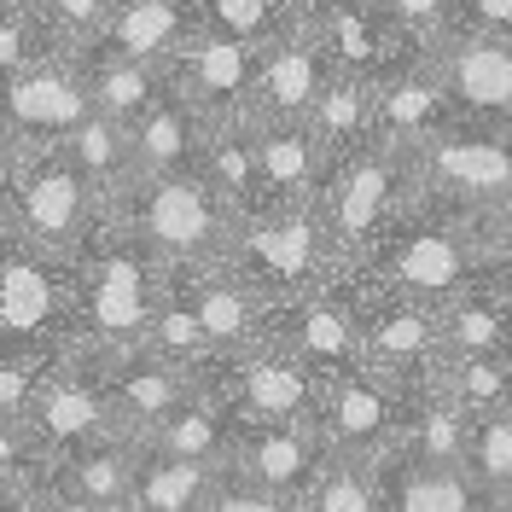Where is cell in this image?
<instances>
[{"label":"cell","instance_id":"cell-37","mask_svg":"<svg viewBox=\"0 0 512 512\" xmlns=\"http://www.w3.org/2000/svg\"><path fill=\"white\" fill-rule=\"evenodd\" d=\"M140 350H152V355H163V361H175V367H187L192 379H198V367L210 361V350H204V332H198L187 297H181V286H175L169 274H163V291H158V303H152V320H146Z\"/></svg>","mask_w":512,"mask_h":512},{"label":"cell","instance_id":"cell-24","mask_svg":"<svg viewBox=\"0 0 512 512\" xmlns=\"http://www.w3.org/2000/svg\"><path fill=\"white\" fill-rule=\"evenodd\" d=\"M198 146H204V117L187 99L163 82L152 105L128 123V152H134V175H187L198 169Z\"/></svg>","mask_w":512,"mask_h":512},{"label":"cell","instance_id":"cell-2","mask_svg":"<svg viewBox=\"0 0 512 512\" xmlns=\"http://www.w3.org/2000/svg\"><path fill=\"white\" fill-rule=\"evenodd\" d=\"M355 268L419 303H448L454 291L483 280V245H478V216H466L460 204H448L437 192L414 181L408 204L384 222V233L355 256Z\"/></svg>","mask_w":512,"mask_h":512},{"label":"cell","instance_id":"cell-42","mask_svg":"<svg viewBox=\"0 0 512 512\" xmlns=\"http://www.w3.org/2000/svg\"><path fill=\"white\" fill-rule=\"evenodd\" d=\"M47 483V454L24 419H0V489H35Z\"/></svg>","mask_w":512,"mask_h":512},{"label":"cell","instance_id":"cell-55","mask_svg":"<svg viewBox=\"0 0 512 512\" xmlns=\"http://www.w3.org/2000/svg\"><path fill=\"white\" fill-rule=\"evenodd\" d=\"M297 6H303V12H320V6H338V0H297Z\"/></svg>","mask_w":512,"mask_h":512},{"label":"cell","instance_id":"cell-1","mask_svg":"<svg viewBox=\"0 0 512 512\" xmlns=\"http://www.w3.org/2000/svg\"><path fill=\"white\" fill-rule=\"evenodd\" d=\"M70 268V355L111 361L140 350L152 303L163 291V262L134 233L99 216V227L64 256Z\"/></svg>","mask_w":512,"mask_h":512},{"label":"cell","instance_id":"cell-26","mask_svg":"<svg viewBox=\"0 0 512 512\" xmlns=\"http://www.w3.org/2000/svg\"><path fill=\"white\" fill-rule=\"evenodd\" d=\"M309 18H315L320 47H326L332 70H350V76H367V82L396 59V47H402V41H414V35L390 30L379 12H373V0H338V6L309 12Z\"/></svg>","mask_w":512,"mask_h":512},{"label":"cell","instance_id":"cell-19","mask_svg":"<svg viewBox=\"0 0 512 512\" xmlns=\"http://www.w3.org/2000/svg\"><path fill=\"white\" fill-rule=\"evenodd\" d=\"M326 460H332V448L320 443L315 425H233L222 466L280 501H303Z\"/></svg>","mask_w":512,"mask_h":512},{"label":"cell","instance_id":"cell-43","mask_svg":"<svg viewBox=\"0 0 512 512\" xmlns=\"http://www.w3.org/2000/svg\"><path fill=\"white\" fill-rule=\"evenodd\" d=\"M35 53H59V47L41 35L30 0H0V76H12V70L30 64Z\"/></svg>","mask_w":512,"mask_h":512},{"label":"cell","instance_id":"cell-17","mask_svg":"<svg viewBox=\"0 0 512 512\" xmlns=\"http://www.w3.org/2000/svg\"><path fill=\"white\" fill-rule=\"evenodd\" d=\"M332 76V59L320 47V30L309 12H291L280 30L262 41V64H256V123H303L315 94Z\"/></svg>","mask_w":512,"mask_h":512},{"label":"cell","instance_id":"cell-14","mask_svg":"<svg viewBox=\"0 0 512 512\" xmlns=\"http://www.w3.org/2000/svg\"><path fill=\"white\" fill-rule=\"evenodd\" d=\"M24 425L35 431V443H41V454H47V466L64 460V454H76V448H88V443L117 437L94 361H82V355H59V361L41 373V384H35V402H30V414H24Z\"/></svg>","mask_w":512,"mask_h":512},{"label":"cell","instance_id":"cell-30","mask_svg":"<svg viewBox=\"0 0 512 512\" xmlns=\"http://www.w3.org/2000/svg\"><path fill=\"white\" fill-rule=\"evenodd\" d=\"M140 443L158 448V454H175V460H204V466H222L227 443H233V419H227V408L210 396V390H204V384H192L187 402L163 419L152 437H140Z\"/></svg>","mask_w":512,"mask_h":512},{"label":"cell","instance_id":"cell-6","mask_svg":"<svg viewBox=\"0 0 512 512\" xmlns=\"http://www.w3.org/2000/svg\"><path fill=\"white\" fill-rule=\"evenodd\" d=\"M414 192V158L390 140H367L344 158L326 163V181L315 192V210H320V227L332 239L338 262H355L373 239L384 233V222L408 204Z\"/></svg>","mask_w":512,"mask_h":512},{"label":"cell","instance_id":"cell-31","mask_svg":"<svg viewBox=\"0 0 512 512\" xmlns=\"http://www.w3.org/2000/svg\"><path fill=\"white\" fill-rule=\"evenodd\" d=\"M64 158L76 163V175L94 187L99 204H111L117 192L134 181V152H128V128L123 123H111V117H99V111H88L82 123L64 134V146H59Z\"/></svg>","mask_w":512,"mask_h":512},{"label":"cell","instance_id":"cell-33","mask_svg":"<svg viewBox=\"0 0 512 512\" xmlns=\"http://www.w3.org/2000/svg\"><path fill=\"white\" fill-rule=\"evenodd\" d=\"M128 460H134V443L105 437V443H88V448H76V454H64V460H53L47 483H59L70 495L94 501V507L123 512L128 507Z\"/></svg>","mask_w":512,"mask_h":512},{"label":"cell","instance_id":"cell-39","mask_svg":"<svg viewBox=\"0 0 512 512\" xmlns=\"http://www.w3.org/2000/svg\"><path fill=\"white\" fill-rule=\"evenodd\" d=\"M291 12H303V6L297 0H192L198 30L239 35V41H268Z\"/></svg>","mask_w":512,"mask_h":512},{"label":"cell","instance_id":"cell-35","mask_svg":"<svg viewBox=\"0 0 512 512\" xmlns=\"http://www.w3.org/2000/svg\"><path fill=\"white\" fill-rule=\"evenodd\" d=\"M460 443H466V414L448 402L443 390H414L408 408H402V437L396 448H408L431 466H460Z\"/></svg>","mask_w":512,"mask_h":512},{"label":"cell","instance_id":"cell-56","mask_svg":"<svg viewBox=\"0 0 512 512\" xmlns=\"http://www.w3.org/2000/svg\"><path fill=\"white\" fill-rule=\"evenodd\" d=\"M280 512H309V501H286V507H280Z\"/></svg>","mask_w":512,"mask_h":512},{"label":"cell","instance_id":"cell-49","mask_svg":"<svg viewBox=\"0 0 512 512\" xmlns=\"http://www.w3.org/2000/svg\"><path fill=\"white\" fill-rule=\"evenodd\" d=\"M35 512H111V507H94V501L59 489V483H35Z\"/></svg>","mask_w":512,"mask_h":512},{"label":"cell","instance_id":"cell-32","mask_svg":"<svg viewBox=\"0 0 512 512\" xmlns=\"http://www.w3.org/2000/svg\"><path fill=\"white\" fill-rule=\"evenodd\" d=\"M82 82H88V105H94L99 117H111V123H134L152 94L163 88V70L158 64H140V59H117V53H99L88 47L82 53Z\"/></svg>","mask_w":512,"mask_h":512},{"label":"cell","instance_id":"cell-20","mask_svg":"<svg viewBox=\"0 0 512 512\" xmlns=\"http://www.w3.org/2000/svg\"><path fill=\"white\" fill-rule=\"evenodd\" d=\"M443 123H454V111H448L443 88L425 64V41H402L396 59L373 76V134L414 152L419 140H431Z\"/></svg>","mask_w":512,"mask_h":512},{"label":"cell","instance_id":"cell-13","mask_svg":"<svg viewBox=\"0 0 512 512\" xmlns=\"http://www.w3.org/2000/svg\"><path fill=\"white\" fill-rule=\"evenodd\" d=\"M256 64H262V41L192 30L175 47V59L163 64V82L187 99L204 123H233V117H251Z\"/></svg>","mask_w":512,"mask_h":512},{"label":"cell","instance_id":"cell-10","mask_svg":"<svg viewBox=\"0 0 512 512\" xmlns=\"http://www.w3.org/2000/svg\"><path fill=\"white\" fill-rule=\"evenodd\" d=\"M6 198L18 210L24 239H30L35 251H53V256H70L99 227V216H105V204L94 198V187L76 175V163L64 158L59 146L18 152L12 181H6Z\"/></svg>","mask_w":512,"mask_h":512},{"label":"cell","instance_id":"cell-51","mask_svg":"<svg viewBox=\"0 0 512 512\" xmlns=\"http://www.w3.org/2000/svg\"><path fill=\"white\" fill-rule=\"evenodd\" d=\"M18 245H24V227H18V210H12V198L0 192V262L18 251Z\"/></svg>","mask_w":512,"mask_h":512},{"label":"cell","instance_id":"cell-16","mask_svg":"<svg viewBox=\"0 0 512 512\" xmlns=\"http://www.w3.org/2000/svg\"><path fill=\"white\" fill-rule=\"evenodd\" d=\"M402 408H408L402 390H390L367 367H355L344 379L320 384L315 431L338 460H379L384 448H396V437H402Z\"/></svg>","mask_w":512,"mask_h":512},{"label":"cell","instance_id":"cell-50","mask_svg":"<svg viewBox=\"0 0 512 512\" xmlns=\"http://www.w3.org/2000/svg\"><path fill=\"white\" fill-rule=\"evenodd\" d=\"M483 280H489L495 303H501V320H507V350H512V262H495V268H483Z\"/></svg>","mask_w":512,"mask_h":512},{"label":"cell","instance_id":"cell-3","mask_svg":"<svg viewBox=\"0 0 512 512\" xmlns=\"http://www.w3.org/2000/svg\"><path fill=\"white\" fill-rule=\"evenodd\" d=\"M105 216L158 256L163 274H210V268H222L233 227H239V216L227 210L222 192L198 169H187V175H134L105 204Z\"/></svg>","mask_w":512,"mask_h":512},{"label":"cell","instance_id":"cell-46","mask_svg":"<svg viewBox=\"0 0 512 512\" xmlns=\"http://www.w3.org/2000/svg\"><path fill=\"white\" fill-rule=\"evenodd\" d=\"M286 501L280 495H268V489H256L251 478H239V472H227L216 478V489H210V501H204V512H280Z\"/></svg>","mask_w":512,"mask_h":512},{"label":"cell","instance_id":"cell-23","mask_svg":"<svg viewBox=\"0 0 512 512\" xmlns=\"http://www.w3.org/2000/svg\"><path fill=\"white\" fill-rule=\"evenodd\" d=\"M198 30L192 0H111L105 24H99L94 47L117 53V59H140V64H169L175 47Z\"/></svg>","mask_w":512,"mask_h":512},{"label":"cell","instance_id":"cell-25","mask_svg":"<svg viewBox=\"0 0 512 512\" xmlns=\"http://www.w3.org/2000/svg\"><path fill=\"white\" fill-rule=\"evenodd\" d=\"M169 280L187 297L192 320H198V332H204L210 361H216V355H233V350H251L256 338H262V303H256L227 268H210V274H169Z\"/></svg>","mask_w":512,"mask_h":512},{"label":"cell","instance_id":"cell-18","mask_svg":"<svg viewBox=\"0 0 512 512\" xmlns=\"http://www.w3.org/2000/svg\"><path fill=\"white\" fill-rule=\"evenodd\" d=\"M94 367H99V390H105L111 425H117L123 443L152 437L198 384L187 367H175V361H163L152 350H128V355H111V361H94Z\"/></svg>","mask_w":512,"mask_h":512},{"label":"cell","instance_id":"cell-12","mask_svg":"<svg viewBox=\"0 0 512 512\" xmlns=\"http://www.w3.org/2000/svg\"><path fill=\"white\" fill-rule=\"evenodd\" d=\"M88 82H82V53H35L12 76H0V128L12 134L18 152L35 146H64V134L82 123Z\"/></svg>","mask_w":512,"mask_h":512},{"label":"cell","instance_id":"cell-44","mask_svg":"<svg viewBox=\"0 0 512 512\" xmlns=\"http://www.w3.org/2000/svg\"><path fill=\"white\" fill-rule=\"evenodd\" d=\"M373 12H379L396 35H414L425 47L454 30V0H373Z\"/></svg>","mask_w":512,"mask_h":512},{"label":"cell","instance_id":"cell-34","mask_svg":"<svg viewBox=\"0 0 512 512\" xmlns=\"http://www.w3.org/2000/svg\"><path fill=\"white\" fill-rule=\"evenodd\" d=\"M437 326H443V355H512L507 320H501V303H495L489 280L437 303Z\"/></svg>","mask_w":512,"mask_h":512},{"label":"cell","instance_id":"cell-21","mask_svg":"<svg viewBox=\"0 0 512 512\" xmlns=\"http://www.w3.org/2000/svg\"><path fill=\"white\" fill-rule=\"evenodd\" d=\"M373 466L379 512H489V495L460 466H431L408 448H384Z\"/></svg>","mask_w":512,"mask_h":512},{"label":"cell","instance_id":"cell-40","mask_svg":"<svg viewBox=\"0 0 512 512\" xmlns=\"http://www.w3.org/2000/svg\"><path fill=\"white\" fill-rule=\"evenodd\" d=\"M303 501H309V512H379L373 466H367V460H338V454H332Z\"/></svg>","mask_w":512,"mask_h":512},{"label":"cell","instance_id":"cell-48","mask_svg":"<svg viewBox=\"0 0 512 512\" xmlns=\"http://www.w3.org/2000/svg\"><path fill=\"white\" fill-rule=\"evenodd\" d=\"M478 245H483V262L489 268L495 262H512V198L478 216Z\"/></svg>","mask_w":512,"mask_h":512},{"label":"cell","instance_id":"cell-7","mask_svg":"<svg viewBox=\"0 0 512 512\" xmlns=\"http://www.w3.org/2000/svg\"><path fill=\"white\" fill-rule=\"evenodd\" d=\"M198 384L222 402L233 425H315L320 408V379L274 338H256L251 350L204 361Z\"/></svg>","mask_w":512,"mask_h":512},{"label":"cell","instance_id":"cell-15","mask_svg":"<svg viewBox=\"0 0 512 512\" xmlns=\"http://www.w3.org/2000/svg\"><path fill=\"white\" fill-rule=\"evenodd\" d=\"M425 64H431L454 117L512 123V41L478 30H448L443 41L425 47Z\"/></svg>","mask_w":512,"mask_h":512},{"label":"cell","instance_id":"cell-11","mask_svg":"<svg viewBox=\"0 0 512 512\" xmlns=\"http://www.w3.org/2000/svg\"><path fill=\"white\" fill-rule=\"evenodd\" d=\"M262 338H274L286 355H297L320 384L355 373L361 367V338H355V309H350V262H338L315 291L262 309Z\"/></svg>","mask_w":512,"mask_h":512},{"label":"cell","instance_id":"cell-22","mask_svg":"<svg viewBox=\"0 0 512 512\" xmlns=\"http://www.w3.org/2000/svg\"><path fill=\"white\" fill-rule=\"evenodd\" d=\"M256 181H262V210H286V204H315L326 181V152L315 146L309 123H256Z\"/></svg>","mask_w":512,"mask_h":512},{"label":"cell","instance_id":"cell-54","mask_svg":"<svg viewBox=\"0 0 512 512\" xmlns=\"http://www.w3.org/2000/svg\"><path fill=\"white\" fill-rule=\"evenodd\" d=\"M489 512H512V489H501V495H489Z\"/></svg>","mask_w":512,"mask_h":512},{"label":"cell","instance_id":"cell-9","mask_svg":"<svg viewBox=\"0 0 512 512\" xmlns=\"http://www.w3.org/2000/svg\"><path fill=\"white\" fill-rule=\"evenodd\" d=\"M0 355L59 361L70 355V268L30 239L0 262Z\"/></svg>","mask_w":512,"mask_h":512},{"label":"cell","instance_id":"cell-52","mask_svg":"<svg viewBox=\"0 0 512 512\" xmlns=\"http://www.w3.org/2000/svg\"><path fill=\"white\" fill-rule=\"evenodd\" d=\"M0 512H35V489H0Z\"/></svg>","mask_w":512,"mask_h":512},{"label":"cell","instance_id":"cell-41","mask_svg":"<svg viewBox=\"0 0 512 512\" xmlns=\"http://www.w3.org/2000/svg\"><path fill=\"white\" fill-rule=\"evenodd\" d=\"M30 12L59 53H88L105 12H111V0H30Z\"/></svg>","mask_w":512,"mask_h":512},{"label":"cell","instance_id":"cell-4","mask_svg":"<svg viewBox=\"0 0 512 512\" xmlns=\"http://www.w3.org/2000/svg\"><path fill=\"white\" fill-rule=\"evenodd\" d=\"M222 268L251 291L262 309H274V303H286V297L315 291L320 280L338 268V251H332V239H326V227H320L315 204H286V210L239 216Z\"/></svg>","mask_w":512,"mask_h":512},{"label":"cell","instance_id":"cell-36","mask_svg":"<svg viewBox=\"0 0 512 512\" xmlns=\"http://www.w3.org/2000/svg\"><path fill=\"white\" fill-rule=\"evenodd\" d=\"M437 390L460 414H501L512 408V355H448Z\"/></svg>","mask_w":512,"mask_h":512},{"label":"cell","instance_id":"cell-27","mask_svg":"<svg viewBox=\"0 0 512 512\" xmlns=\"http://www.w3.org/2000/svg\"><path fill=\"white\" fill-rule=\"evenodd\" d=\"M216 478H222V466L175 460V454H158V448L134 443V460H128V507L123 512H204Z\"/></svg>","mask_w":512,"mask_h":512},{"label":"cell","instance_id":"cell-53","mask_svg":"<svg viewBox=\"0 0 512 512\" xmlns=\"http://www.w3.org/2000/svg\"><path fill=\"white\" fill-rule=\"evenodd\" d=\"M12 163H18V146H12V134L0 128V192H6V181H12Z\"/></svg>","mask_w":512,"mask_h":512},{"label":"cell","instance_id":"cell-45","mask_svg":"<svg viewBox=\"0 0 512 512\" xmlns=\"http://www.w3.org/2000/svg\"><path fill=\"white\" fill-rule=\"evenodd\" d=\"M53 361H24V355H0V419H24L35 402V384Z\"/></svg>","mask_w":512,"mask_h":512},{"label":"cell","instance_id":"cell-47","mask_svg":"<svg viewBox=\"0 0 512 512\" xmlns=\"http://www.w3.org/2000/svg\"><path fill=\"white\" fill-rule=\"evenodd\" d=\"M454 30H478L512 41V0H454Z\"/></svg>","mask_w":512,"mask_h":512},{"label":"cell","instance_id":"cell-29","mask_svg":"<svg viewBox=\"0 0 512 512\" xmlns=\"http://www.w3.org/2000/svg\"><path fill=\"white\" fill-rule=\"evenodd\" d=\"M303 123L315 134V146L326 152V163L355 152V146H367L373 140V82L350 76V70H332Z\"/></svg>","mask_w":512,"mask_h":512},{"label":"cell","instance_id":"cell-8","mask_svg":"<svg viewBox=\"0 0 512 512\" xmlns=\"http://www.w3.org/2000/svg\"><path fill=\"white\" fill-rule=\"evenodd\" d=\"M408 158H414L419 187L460 204L466 216H483L512 198V123L454 117L431 140H419Z\"/></svg>","mask_w":512,"mask_h":512},{"label":"cell","instance_id":"cell-28","mask_svg":"<svg viewBox=\"0 0 512 512\" xmlns=\"http://www.w3.org/2000/svg\"><path fill=\"white\" fill-rule=\"evenodd\" d=\"M198 175L222 192L233 216H256L262 210V181H256V140L251 117L233 123H204V146H198Z\"/></svg>","mask_w":512,"mask_h":512},{"label":"cell","instance_id":"cell-5","mask_svg":"<svg viewBox=\"0 0 512 512\" xmlns=\"http://www.w3.org/2000/svg\"><path fill=\"white\" fill-rule=\"evenodd\" d=\"M350 309H355V338H361V367L373 379H384L402 396L437 384V373L448 361L437 303H419V297H402L390 286H373L350 262Z\"/></svg>","mask_w":512,"mask_h":512},{"label":"cell","instance_id":"cell-38","mask_svg":"<svg viewBox=\"0 0 512 512\" xmlns=\"http://www.w3.org/2000/svg\"><path fill=\"white\" fill-rule=\"evenodd\" d=\"M460 472L478 483L483 495H501V489H512V408H501V414H472V419H466Z\"/></svg>","mask_w":512,"mask_h":512}]
</instances>
